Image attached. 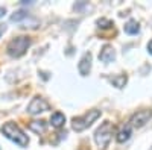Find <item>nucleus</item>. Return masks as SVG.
Masks as SVG:
<instances>
[{
	"label": "nucleus",
	"instance_id": "f257e3e1",
	"mask_svg": "<svg viewBox=\"0 0 152 150\" xmlns=\"http://www.w3.org/2000/svg\"><path fill=\"white\" fill-rule=\"evenodd\" d=\"M2 132H3V135L6 136L8 140H11L12 143H15L18 147H28V144H29L28 135H24V132L17 126L15 123H12V121L5 123L3 128H2Z\"/></svg>",
	"mask_w": 152,
	"mask_h": 150
},
{
	"label": "nucleus",
	"instance_id": "f03ea898",
	"mask_svg": "<svg viewBox=\"0 0 152 150\" xmlns=\"http://www.w3.org/2000/svg\"><path fill=\"white\" fill-rule=\"evenodd\" d=\"M99 117H100V111H99V109H90V111H87L84 115L73 117V120H72V128H73V130H76V132H82V130H85L87 128H90Z\"/></svg>",
	"mask_w": 152,
	"mask_h": 150
},
{
	"label": "nucleus",
	"instance_id": "7ed1b4c3",
	"mask_svg": "<svg viewBox=\"0 0 152 150\" xmlns=\"http://www.w3.org/2000/svg\"><path fill=\"white\" fill-rule=\"evenodd\" d=\"M31 46V38L29 36H15L12 38L8 46H6V52L12 58H20L26 53V50Z\"/></svg>",
	"mask_w": 152,
	"mask_h": 150
},
{
	"label": "nucleus",
	"instance_id": "20e7f679",
	"mask_svg": "<svg viewBox=\"0 0 152 150\" xmlns=\"http://www.w3.org/2000/svg\"><path fill=\"white\" fill-rule=\"evenodd\" d=\"M113 130H114V126H113V123L108 121V120L104 121L96 129V132H94V141H96V144L100 149H105L108 146V143L113 138Z\"/></svg>",
	"mask_w": 152,
	"mask_h": 150
},
{
	"label": "nucleus",
	"instance_id": "39448f33",
	"mask_svg": "<svg viewBox=\"0 0 152 150\" xmlns=\"http://www.w3.org/2000/svg\"><path fill=\"white\" fill-rule=\"evenodd\" d=\"M152 118V111L151 109H142V111H137L135 114H132V117L129 118V126L135 128V129H140L143 128L145 124Z\"/></svg>",
	"mask_w": 152,
	"mask_h": 150
},
{
	"label": "nucleus",
	"instance_id": "423d86ee",
	"mask_svg": "<svg viewBox=\"0 0 152 150\" xmlns=\"http://www.w3.org/2000/svg\"><path fill=\"white\" fill-rule=\"evenodd\" d=\"M50 109V103L47 102L46 99L37 96L31 100V103L28 105V114L31 115H37V114H41V112H46Z\"/></svg>",
	"mask_w": 152,
	"mask_h": 150
},
{
	"label": "nucleus",
	"instance_id": "0eeeda50",
	"mask_svg": "<svg viewBox=\"0 0 152 150\" xmlns=\"http://www.w3.org/2000/svg\"><path fill=\"white\" fill-rule=\"evenodd\" d=\"M78 70L81 73V76H87V74H90V71H91V53L90 52L84 53V56L81 58L79 64H78Z\"/></svg>",
	"mask_w": 152,
	"mask_h": 150
},
{
	"label": "nucleus",
	"instance_id": "6e6552de",
	"mask_svg": "<svg viewBox=\"0 0 152 150\" xmlns=\"http://www.w3.org/2000/svg\"><path fill=\"white\" fill-rule=\"evenodd\" d=\"M99 59L102 61V62H105V64H110V62H113L114 59H116V52H114L113 46L105 44L102 49H100V52H99Z\"/></svg>",
	"mask_w": 152,
	"mask_h": 150
},
{
	"label": "nucleus",
	"instance_id": "1a4fd4ad",
	"mask_svg": "<svg viewBox=\"0 0 152 150\" xmlns=\"http://www.w3.org/2000/svg\"><path fill=\"white\" fill-rule=\"evenodd\" d=\"M64 123H66V115L62 114V112H59V111L53 112L52 117H50V124H52L53 128H56V129L62 128V126H64Z\"/></svg>",
	"mask_w": 152,
	"mask_h": 150
},
{
	"label": "nucleus",
	"instance_id": "9d476101",
	"mask_svg": "<svg viewBox=\"0 0 152 150\" xmlns=\"http://www.w3.org/2000/svg\"><path fill=\"white\" fill-rule=\"evenodd\" d=\"M131 135H132V130H131V126L128 124V126H125L119 130V133L116 135V140H117V143H125L131 138Z\"/></svg>",
	"mask_w": 152,
	"mask_h": 150
},
{
	"label": "nucleus",
	"instance_id": "9b49d317",
	"mask_svg": "<svg viewBox=\"0 0 152 150\" xmlns=\"http://www.w3.org/2000/svg\"><path fill=\"white\" fill-rule=\"evenodd\" d=\"M125 32L128 33V35H135L140 32V24L137 23V20H129L128 23L125 24Z\"/></svg>",
	"mask_w": 152,
	"mask_h": 150
},
{
	"label": "nucleus",
	"instance_id": "f8f14e48",
	"mask_svg": "<svg viewBox=\"0 0 152 150\" xmlns=\"http://www.w3.org/2000/svg\"><path fill=\"white\" fill-rule=\"evenodd\" d=\"M29 129L37 132V133L44 132L46 130V121H43V120H40V121H31L29 123Z\"/></svg>",
	"mask_w": 152,
	"mask_h": 150
},
{
	"label": "nucleus",
	"instance_id": "ddd939ff",
	"mask_svg": "<svg viewBox=\"0 0 152 150\" xmlns=\"http://www.w3.org/2000/svg\"><path fill=\"white\" fill-rule=\"evenodd\" d=\"M126 80H128V78H126V74H119V76H114L113 79H111V82L117 86V88H123L125 86V83H126Z\"/></svg>",
	"mask_w": 152,
	"mask_h": 150
},
{
	"label": "nucleus",
	"instance_id": "4468645a",
	"mask_svg": "<svg viewBox=\"0 0 152 150\" xmlns=\"http://www.w3.org/2000/svg\"><path fill=\"white\" fill-rule=\"evenodd\" d=\"M28 17H29L28 12H26V11H23V9H20V11L14 12V14L11 15V21H21V20L28 18Z\"/></svg>",
	"mask_w": 152,
	"mask_h": 150
},
{
	"label": "nucleus",
	"instance_id": "2eb2a0df",
	"mask_svg": "<svg viewBox=\"0 0 152 150\" xmlns=\"http://www.w3.org/2000/svg\"><path fill=\"white\" fill-rule=\"evenodd\" d=\"M113 26H114V23L111 20H108V18L97 20V28H100V29H111Z\"/></svg>",
	"mask_w": 152,
	"mask_h": 150
},
{
	"label": "nucleus",
	"instance_id": "dca6fc26",
	"mask_svg": "<svg viewBox=\"0 0 152 150\" xmlns=\"http://www.w3.org/2000/svg\"><path fill=\"white\" fill-rule=\"evenodd\" d=\"M5 14H6V9H5L3 6H0V18H2Z\"/></svg>",
	"mask_w": 152,
	"mask_h": 150
},
{
	"label": "nucleus",
	"instance_id": "f3484780",
	"mask_svg": "<svg viewBox=\"0 0 152 150\" xmlns=\"http://www.w3.org/2000/svg\"><path fill=\"white\" fill-rule=\"evenodd\" d=\"M5 30H6V26H5V24H2V26H0V35L5 33Z\"/></svg>",
	"mask_w": 152,
	"mask_h": 150
},
{
	"label": "nucleus",
	"instance_id": "a211bd4d",
	"mask_svg": "<svg viewBox=\"0 0 152 150\" xmlns=\"http://www.w3.org/2000/svg\"><path fill=\"white\" fill-rule=\"evenodd\" d=\"M148 52L152 55V41H149V44H148Z\"/></svg>",
	"mask_w": 152,
	"mask_h": 150
},
{
	"label": "nucleus",
	"instance_id": "6ab92c4d",
	"mask_svg": "<svg viewBox=\"0 0 152 150\" xmlns=\"http://www.w3.org/2000/svg\"><path fill=\"white\" fill-rule=\"evenodd\" d=\"M151 150H152V147H151Z\"/></svg>",
	"mask_w": 152,
	"mask_h": 150
}]
</instances>
